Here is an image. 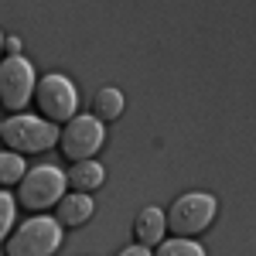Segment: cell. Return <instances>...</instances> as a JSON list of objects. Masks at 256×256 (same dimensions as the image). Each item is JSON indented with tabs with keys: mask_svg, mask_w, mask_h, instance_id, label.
Returning a JSON list of instances; mask_svg holds the SVG:
<instances>
[{
	"mask_svg": "<svg viewBox=\"0 0 256 256\" xmlns=\"http://www.w3.org/2000/svg\"><path fill=\"white\" fill-rule=\"evenodd\" d=\"M58 126L55 123H48V120L41 116H18L4 120V130H0V140L7 144V150L10 154H41V150H48L52 144H58Z\"/></svg>",
	"mask_w": 256,
	"mask_h": 256,
	"instance_id": "1",
	"label": "cell"
},
{
	"mask_svg": "<svg viewBox=\"0 0 256 256\" xmlns=\"http://www.w3.org/2000/svg\"><path fill=\"white\" fill-rule=\"evenodd\" d=\"M216 212H218L216 195H208V192H188V195L174 198V205L168 208V229L178 239H192L216 222Z\"/></svg>",
	"mask_w": 256,
	"mask_h": 256,
	"instance_id": "2",
	"label": "cell"
},
{
	"mask_svg": "<svg viewBox=\"0 0 256 256\" xmlns=\"http://www.w3.org/2000/svg\"><path fill=\"white\" fill-rule=\"evenodd\" d=\"M62 246V226L48 216H34L28 222H20L10 232V239L4 242L7 256H52Z\"/></svg>",
	"mask_w": 256,
	"mask_h": 256,
	"instance_id": "3",
	"label": "cell"
},
{
	"mask_svg": "<svg viewBox=\"0 0 256 256\" xmlns=\"http://www.w3.org/2000/svg\"><path fill=\"white\" fill-rule=\"evenodd\" d=\"M65 188H68V181H65V174H62L58 168H52V164L28 168V174L20 181L18 205L28 208V212H44V208L58 205L62 198H65Z\"/></svg>",
	"mask_w": 256,
	"mask_h": 256,
	"instance_id": "4",
	"label": "cell"
},
{
	"mask_svg": "<svg viewBox=\"0 0 256 256\" xmlns=\"http://www.w3.org/2000/svg\"><path fill=\"white\" fill-rule=\"evenodd\" d=\"M34 106L48 123H68L79 113V89L65 76H44L34 86Z\"/></svg>",
	"mask_w": 256,
	"mask_h": 256,
	"instance_id": "5",
	"label": "cell"
},
{
	"mask_svg": "<svg viewBox=\"0 0 256 256\" xmlns=\"http://www.w3.org/2000/svg\"><path fill=\"white\" fill-rule=\"evenodd\" d=\"M34 68H31V62L14 55V58H4L0 62V106L7 110V113H24V106L34 99Z\"/></svg>",
	"mask_w": 256,
	"mask_h": 256,
	"instance_id": "6",
	"label": "cell"
},
{
	"mask_svg": "<svg viewBox=\"0 0 256 256\" xmlns=\"http://www.w3.org/2000/svg\"><path fill=\"white\" fill-rule=\"evenodd\" d=\"M102 140H106V130H102V123L96 116H76L62 126L58 150L65 160L82 164V160H92V154L102 147Z\"/></svg>",
	"mask_w": 256,
	"mask_h": 256,
	"instance_id": "7",
	"label": "cell"
},
{
	"mask_svg": "<svg viewBox=\"0 0 256 256\" xmlns=\"http://www.w3.org/2000/svg\"><path fill=\"white\" fill-rule=\"evenodd\" d=\"M164 232H168V216L160 212V208H144L134 222V236H137V246L144 250H158L160 242H164Z\"/></svg>",
	"mask_w": 256,
	"mask_h": 256,
	"instance_id": "8",
	"label": "cell"
},
{
	"mask_svg": "<svg viewBox=\"0 0 256 256\" xmlns=\"http://www.w3.org/2000/svg\"><path fill=\"white\" fill-rule=\"evenodd\" d=\"M92 212H96L92 195L72 192V195H65L58 202V216H55V222H58V226H68V229H76V226H86V222L92 218Z\"/></svg>",
	"mask_w": 256,
	"mask_h": 256,
	"instance_id": "9",
	"label": "cell"
},
{
	"mask_svg": "<svg viewBox=\"0 0 256 256\" xmlns=\"http://www.w3.org/2000/svg\"><path fill=\"white\" fill-rule=\"evenodd\" d=\"M65 181L72 184V192L89 195V192L102 188V181H106V168H102V164H96V160H82V164H76V168L65 174Z\"/></svg>",
	"mask_w": 256,
	"mask_h": 256,
	"instance_id": "10",
	"label": "cell"
},
{
	"mask_svg": "<svg viewBox=\"0 0 256 256\" xmlns=\"http://www.w3.org/2000/svg\"><path fill=\"white\" fill-rule=\"evenodd\" d=\"M92 116L99 123H113V120L123 116V92L113 89V86H102L96 96H92Z\"/></svg>",
	"mask_w": 256,
	"mask_h": 256,
	"instance_id": "11",
	"label": "cell"
},
{
	"mask_svg": "<svg viewBox=\"0 0 256 256\" xmlns=\"http://www.w3.org/2000/svg\"><path fill=\"white\" fill-rule=\"evenodd\" d=\"M28 174V164L20 154H10V150H4L0 154V188H7V184H20Z\"/></svg>",
	"mask_w": 256,
	"mask_h": 256,
	"instance_id": "12",
	"label": "cell"
},
{
	"mask_svg": "<svg viewBox=\"0 0 256 256\" xmlns=\"http://www.w3.org/2000/svg\"><path fill=\"white\" fill-rule=\"evenodd\" d=\"M154 256H205V250L198 246L195 239H178V236H171V239H164L158 250H154Z\"/></svg>",
	"mask_w": 256,
	"mask_h": 256,
	"instance_id": "13",
	"label": "cell"
},
{
	"mask_svg": "<svg viewBox=\"0 0 256 256\" xmlns=\"http://www.w3.org/2000/svg\"><path fill=\"white\" fill-rule=\"evenodd\" d=\"M14 216H18V198L0 192V242H7L14 232Z\"/></svg>",
	"mask_w": 256,
	"mask_h": 256,
	"instance_id": "14",
	"label": "cell"
},
{
	"mask_svg": "<svg viewBox=\"0 0 256 256\" xmlns=\"http://www.w3.org/2000/svg\"><path fill=\"white\" fill-rule=\"evenodd\" d=\"M4 52H7V58L20 55V38H4Z\"/></svg>",
	"mask_w": 256,
	"mask_h": 256,
	"instance_id": "15",
	"label": "cell"
},
{
	"mask_svg": "<svg viewBox=\"0 0 256 256\" xmlns=\"http://www.w3.org/2000/svg\"><path fill=\"white\" fill-rule=\"evenodd\" d=\"M120 256H154V250H144V246H126Z\"/></svg>",
	"mask_w": 256,
	"mask_h": 256,
	"instance_id": "16",
	"label": "cell"
},
{
	"mask_svg": "<svg viewBox=\"0 0 256 256\" xmlns=\"http://www.w3.org/2000/svg\"><path fill=\"white\" fill-rule=\"evenodd\" d=\"M0 52H4V31H0ZM0 62H4V58H0Z\"/></svg>",
	"mask_w": 256,
	"mask_h": 256,
	"instance_id": "17",
	"label": "cell"
},
{
	"mask_svg": "<svg viewBox=\"0 0 256 256\" xmlns=\"http://www.w3.org/2000/svg\"><path fill=\"white\" fill-rule=\"evenodd\" d=\"M0 130H4V123H0Z\"/></svg>",
	"mask_w": 256,
	"mask_h": 256,
	"instance_id": "18",
	"label": "cell"
}]
</instances>
